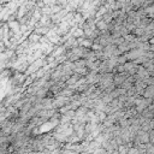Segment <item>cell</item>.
Wrapping results in <instances>:
<instances>
[{
    "instance_id": "obj_2",
    "label": "cell",
    "mask_w": 154,
    "mask_h": 154,
    "mask_svg": "<svg viewBox=\"0 0 154 154\" xmlns=\"http://www.w3.org/2000/svg\"><path fill=\"white\" fill-rule=\"evenodd\" d=\"M78 78H79V76H78V75H73V76H71V77L66 81V84H67V85H70V87L76 85V84H77V82H78Z\"/></svg>"
},
{
    "instance_id": "obj_1",
    "label": "cell",
    "mask_w": 154,
    "mask_h": 154,
    "mask_svg": "<svg viewBox=\"0 0 154 154\" xmlns=\"http://www.w3.org/2000/svg\"><path fill=\"white\" fill-rule=\"evenodd\" d=\"M125 73H126V72H123V73H116L114 77H113V83H114L116 85H122V84L128 79V77L125 76Z\"/></svg>"
},
{
    "instance_id": "obj_3",
    "label": "cell",
    "mask_w": 154,
    "mask_h": 154,
    "mask_svg": "<svg viewBox=\"0 0 154 154\" xmlns=\"http://www.w3.org/2000/svg\"><path fill=\"white\" fill-rule=\"evenodd\" d=\"M38 40H40V35H38L37 32H35V34H32V35L30 36V38H29V42L34 43V42H37Z\"/></svg>"
},
{
    "instance_id": "obj_4",
    "label": "cell",
    "mask_w": 154,
    "mask_h": 154,
    "mask_svg": "<svg viewBox=\"0 0 154 154\" xmlns=\"http://www.w3.org/2000/svg\"><path fill=\"white\" fill-rule=\"evenodd\" d=\"M149 43H150V45H154V36H153V37L149 40Z\"/></svg>"
}]
</instances>
